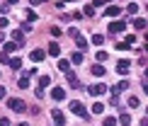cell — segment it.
<instances>
[{"label": "cell", "instance_id": "obj_1", "mask_svg": "<svg viewBox=\"0 0 148 126\" xmlns=\"http://www.w3.org/2000/svg\"><path fill=\"white\" fill-rule=\"evenodd\" d=\"M8 107L15 109V112H24V109H27V104H24L20 97H8Z\"/></svg>", "mask_w": 148, "mask_h": 126}, {"label": "cell", "instance_id": "obj_2", "mask_svg": "<svg viewBox=\"0 0 148 126\" xmlns=\"http://www.w3.org/2000/svg\"><path fill=\"white\" fill-rule=\"evenodd\" d=\"M124 29H126V20H116V22L109 24V32H112V34H119V32H124Z\"/></svg>", "mask_w": 148, "mask_h": 126}, {"label": "cell", "instance_id": "obj_3", "mask_svg": "<svg viewBox=\"0 0 148 126\" xmlns=\"http://www.w3.org/2000/svg\"><path fill=\"white\" fill-rule=\"evenodd\" d=\"M51 99H56V102L66 99V90H63V87H53V90H51Z\"/></svg>", "mask_w": 148, "mask_h": 126}, {"label": "cell", "instance_id": "obj_4", "mask_svg": "<svg viewBox=\"0 0 148 126\" xmlns=\"http://www.w3.org/2000/svg\"><path fill=\"white\" fill-rule=\"evenodd\" d=\"M68 109H71V112H75V114H80V116H85V109H83V104H80L78 99H73V102L68 104Z\"/></svg>", "mask_w": 148, "mask_h": 126}, {"label": "cell", "instance_id": "obj_5", "mask_svg": "<svg viewBox=\"0 0 148 126\" xmlns=\"http://www.w3.org/2000/svg\"><path fill=\"white\" fill-rule=\"evenodd\" d=\"M51 116H53V121H56L58 126H63V124H66V114H63L61 109H53V112H51Z\"/></svg>", "mask_w": 148, "mask_h": 126}, {"label": "cell", "instance_id": "obj_6", "mask_svg": "<svg viewBox=\"0 0 148 126\" xmlns=\"http://www.w3.org/2000/svg\"><path fill=\"white\" fill-rule=\"evenodd\" d=\"M88 92L90 94H104V92H107V85H90Z\"/></svg>", "mask_w": 148, "mask_h": 126}, {"label": "cell", "instance_id": "obj_7", "mask_svg": "<svg viewBox=\"0 0 148 126\" xmlns=\"http://www.w3.org/2000/svg\"><path fill=\"white\" fill-rule=\"evenodd\" d=\"M126 87H129V83H126V80H121V83H116V85L112 87V94H119V92H124Z\"/></svg>", "mask_w": 148, "mask_h": 126}, {"label": "cell", "instance_id": "obj_8", "mask_svg": "<svg viewBox=\"0 0 148 126\" xmlns=\"http://www.w3.org/2000/svg\"><path fill=\"white\" fill-rule=\"evenodd\" d=\"M129 68H131V63H129L126 58H124V61H119V63H116V71H119V73H129Z\"/></svg>", "mask_w": 148, "mask_h": 126}, {"label": "cell", "instance_id": "obj_9", "mask_svg": "<svg viewBox=\"0 0 148 126\" xmlns=\"http://www.w3.org/2000/svg\"><path fill=\"white\" fill-rule=\"evenodd\" d=\"M44 56H46V53L41 51V49H36V51H32V61H34V63H41V61H44Z\"/></svg>", "mask_w": 148, "mask_h": 126}, {"label": "cell", "instance_id": "obj_10", "mask_svg": "<svg viewBox=\"0 0 148 126\" xmlns=\"http://www.w3.org/2000/svg\"><path fill=\"white\" fill-rule=\"evenodd\" d=\"M12 39L17 41V46H22V44H24V32H20V29L12 32Z\"/></svg>", "mask_w": 148, "mask_h": 126}, {"label": "cell", "instance_id": "obj_11", "mask_svg": "<svg viewBox=\"0 0 148 126\" xmlns=\"http://www.w3.org/2000/svg\"><path fill=\"white\" fill-rule=\"evenodd\" d=\"M58 53H61V46L56 41H51V44H49V56H58Z\"/></svg>", "mask_w": 148, "mask_h": 126}, {"label": "cell", "instance_id": "obj_12", "mask_svg": "<svg viewBox=\"0 0 148 126\" xmlns=\"http://www.w3.org/2000/svg\"><path fill=\"white\" fill-rule=\"evenodd\" d=\"M119 12H121V10L116 8V5H109V8L104 10V15H107V17H116V15H119Z\"/></svg>", "mask_w": 148, "mask_h": 126}, {"label": "cell", "instance_id": "obj_13", "mask_svg": "<svg viewBox=\"0 0 148 126\" xmlns=\"http://www.w3.org/2000/svg\"><path fill=\"white\" fill-rule=\"evenodd\" d=\"M58 71H63V73H68V71H71V61H66V58H61V61H58Z\"/></svg>", "mask_w": 148, "mask_h": 126}, {"label": "cell", "instance_id": "obj_14", "mask_svg": "<svg viewBox=\"0 0 148 126\" xmlns=\"http://www.w3.org/2000/svg\"><path fill=\"white\" fill-rule=\"evenodd\" d=\"M15 49H20V46H17V41H8V44L3 46V51H5V53H12Z\"/></svg>", "mask_w": 148, "mask_h": 126}, {"label": "cell", "instance_id": "obj_15", "mask_svg": "<svg viewBox=\"0 0 148 126\" xmlns=\"http://www.w3.org/2000/svg\"><path fill=\"white\" fill-rule=\"evenodd\" d=\"M8 63H10V68H12V71H20V68H22V58H10Z\"/></svg>", "mask_w": 148, "mask_h": 126}, {"label": "cell", "instance_id": "obj_16", "mask_svg": "<svg viewBox=\"0 0 148 126\" xmlns=\"http://www.w3.org/2000/svg\"><path fill=\"white\" fill-rule=\"evenodd\" d=\"M17 87H22V90H24V87H29V75H27V73H24L22 78L17 80Z\"/></svg>", "mask_w": 148, "mask_h": 126}, {"label": "cell", "instance_id": "obj_17", "mask_svg": "<svg viewBox=\"0 0 148 126\" xmlns=\"http://www.w3.org/2000/svg\"><path fill=\"white\" fill-rule=\"evenodd\" d=\"M102 112H104V104H102V102H95V104H92V114H102Z\"/></svg>", "mask_w": 148, "mask_h": 126}, {"label": "cell", "instance_id": "obj_18", "mask_svg": "<svg viewBox=\"0 0 148 126\" xmlns=\"http://www.w3.org/2000/svg\"><path fill=\"white\" fill-rule=\"evenodd\" d=\"M71 61H73V63H78V66H80V63H83L85 58H83V53H80V51H75V53L71 56Z\"/></svg>", "mask_w": 148, "mask_h": 126}, {"label": "cell", "instance_id": "obj_19", "mask_svg": "<svg viewBox=\"0 0 148 126\" xmlns=\"http://www.w3.org/2000/svg\"><path fill=\"white\" fill-rule=\"evenodd\" d=\"M126 12H129V15H136V12H138V5H136V3H129V5H126Z\"/></svg>", "mask_w": 148, "mask_h": 126}, {"label": "cell", "instance_id": "obj_20", "mask_svg": "<svg viewBox=\"0 0 148 126\" xmlns=\"http://www.w3.org/2000/svg\"><path fill=\"white\" fill-rule=\"evenodd\" d=\"M39 85H41V87H49V85H51V78H49V75H41V78H39Z\"/></svg>", "mask_w": 148, "mask_h": 126}, {"label": "cell", "instance_id": "obj_21", "mask_svg": "<svg viewBox=\"0 0 148 126\" xmlns=\"http://www.w3.org/2000/svg\"><path fill=\"white\" fill-rule=\"evenodd\" d=\"M92 75H104V66H100V63L92 66Z\"/></svg>", "mask_w": 148, "mask_h": 126}, {"label": "cell", "instance_id": "obj_22", "mask_svg": "<svg viewBox=\"0 0 148 126\" xmlns=\"http://www.w3.org/2000/svg\"><path fill=\"white\" fill-rule=\"evenodd\" d=\"M68 83H71L73 87H80V80H78V78H75L73 73H68Z\"/></svg>", "mask_w": 148, "mask_h": 126}, {"label": "cell", "instance_id": "obj_23", "mask_svg": "<svg viewBox=\"0 0 148 126\" xmlns=\"http://www.w3.org/2000/svg\"><path fill=\"white\" fill-rule=\"evenodd\" d=\"M138 104H141V99H138V97H129V107H131V109H136Z\"/></svg>", "mask_w": 148, "mask_h": 126}, {"label": "cell", "instance_id": "obj_24", "mask_svg": "<svg viewBox=\"0 0 148 126\" xmlns=\"http://www.w3.org/2000/svg\"><path fill=\"white\" fill-rule=\"evenodd\" d=\"M92 44H97V46H102V44H104V36H102V34H95V36H92Z\"/></svg>", "mask_w": 148, "mask_h": 126}, {"label": "cell", "instance_id": "obj_25", "mask_svg": "<svg viewBox=\"0 0 148 126\" xmlns=\"http://www.w3.org/2000/svg\"><path fill=\"white\" fill-rule=\"evenodd\" d=\"M75 41H78V49H80V51H83V49H88V41H85V39H83V36H78V39H75Z\"/></svg>", "mask_w": 148, "mask_h": 126}, {"label": "cell", "instance_id": "obj_26", "mask_svg": "<svg viewBox=\"0 0 148 126\" xmlns=\"http://www.w3.org/2000/svg\"><path fill=\"white\" fill-rule=\"evenodd\" d=\"M104 126H116V119L114 116H104Z\"/></svg>", "mask_w": 148, "mask_h": 126}, {"label": "cell", "instance_id": "obj_27", "mask_svg": "<svg viewBox=\"0 0 148 126\" xmlns=\"http://www.w3.org/2000/svg\"><path fill=\"white\" fill-rule=\"evenodd\" d=\"M134 27L136 29H146V20H134Z\"/></svg>", "mask_w": 148, "mask_h": 126}, {"label": "cell", "instance_id": "obj_28", "mask_svg": "<svg viewBox=\"0 0 148 126\" xmlns=\"http://www.w3.org/2000/svg\"><path fill=\"white\" fill-rule=\"evenodd\" d=\"M119 121L124 124V126H129V124H131V116H129V114H121V116H119Z\"/></svg>", "mask_w": 148, "mask_h": 126}, {"label": "cell", "instance_id": "obj_29", "mask_svg": "<svg viewBox=\"0 0 148 126\" xmlns=\"http://www.w3.org/2000/svg\"><path fill=\"white\" fill-rule=\"evenodd\" d=\"M83 15H88V17H92V15H95V8H92V5H88V8L83 10Z\"/></svg>", "mask_w": 148, "mask_h": 126}, {"label": "cell", "instance_id": "obj_30", "mask_svg": "<svg viewBox=\"0 0 148 126\" xmlns=\"http://www.w3.org/2000/svg\"><path fill=\"white\" fill-rule=\"evenodd\" d=\"M95 58H97V61H100V63H104V61H107V51H100V53H97V56H95Z\"/></svg>", "mask_w": 148, "mask_h": 126}, {"label": "cell", "instance_id": "obj_31", "mask_svg": "<svg viewBox=\"0 0 148 126\" xmlns=\"http://www.w3.org/2000/svg\"><path fill=\"white\" fill-rule=\"evenodd\" d=\"M116 49H119V51H126V49H131V46H129L126 41H119V44H116Z\"/></svg>", "mask_w": 148, "mask_h": 126}, {"label": "cell", "instance_id": "obj_32", "mask_svg": "<svg viewBox=\"0 0 148 126\" xmlns=\"http://www.w3.org/2000/svg\"><path fill=\"white\" fill-rule=\"evenodd\" d=\"M8 22H10L8 17H0V29H5V27H8Z\"/></svg>", "mask_w": 148, "mask_h": 126}, {"label": "cell", "instance_id": "obj_33", "mask_svg": "<svg viewBox=\"0 0 148 126\" xmlns=\"http://www.w3.org/2000/svg\"><path fill=\"white\" fill-rule=\"evenodd\" d=\"M27 20H29V22H34V20H36V12L29 10V12H27Z\"/></svg>", "mask_w": 148, "mask_h": 126}, {"label": "cell", "instance_id": "obj_34", "mask_svg": "<svg viewBox=\"0 0 148 126\" xmlns=\"http://www.w3.org/2000/svg\"><path fill=\"white\" fill-rule=\"evenodd\" d=\"M8 61H10V58H8V53L3 51V53H0V63H3V66H5V63H8Z\"/></svg>", "mask_w": 148, "mask_h": 126}, {"label": "cell", "instance_id": "obj_35", "mask_svg": "<svg viewBox=\"0 0 148 126\" xmlns=\"http://www.w3.org/2000/svg\"><path fill=\"white\" fill-rule=\"evenodd\" d=\"M0 126H10V119H8V116H3V119H0Z\"/></svg>", "mask_w": 148, "mask_h": 126}, {"label": "cell", "instance_id": "obj_36", "mask_svg": "<svg viewBox=\"0 0 148 126\" xmlns=\"http://www.w3.org/2000/svg\"><path fill=\"white\" fill-rule=\"evenodd\" d=\"M5 94H8V90H5V87L0 85V99H5Z\"/></svg>", "mask_w": 148, "mask_h": 126}, {"label": "cell", "instance_id": "obj_37", "mask_svg": "<svg viewBox=\"0 0 148 126\" xmlns=\"http://www.w3.org/2000/svg\"><path fill=\"white\" fill-rule=\"evenodd\" d=\"M102 5H104L102 0H95V3H92V8H102Z\"/></svg>", "mask_w": 148, "mask_h": 126}, {"label": "cell", "instance_id": "obj_38", "mask_svg": "<svg viewBox=\"0 0 148 126\" xmlns=\"http://www.w3.org/2000/svg\"><path fill=\"white\" fill-rule=\"evenodd\" d=\"M39 3H44V0H29V5H39Z\"/></svg>", "mask_w": 148, "mask_h": 126}, {"label": "cell", "instance_id": "obj_39", "mask_svg": "<svg viewBox=\"0 0 148 126\" xmlns=\"http://www.w3.org/2000/svg\"><path fill=\"white\" fill-rule=\"evenodd\" d=\"M141 126H148V119H141Z\"/></svg>", "mask_w": 148, "mask_h": 126}, {"label": "cell", "instance_id": "obj_40", "mask_svg": "<svg viewBox=\"0 0 148 126\" xmlns=\"http://www.w3.org/2000/svg\"><path fill=\"white\" fill-rule=\"evenodd\" d=\"M143 92H146V94H148V83H143Z\"/></svg>", "mask_w": 148, "mask_h": 126}, {"label": "cell", "instance_id": "obj_41", "mask_svg": "<svg viewBox=\"0 0 148 126\" xmlns=\"http://www.w3.org/2000/svg\"><path fill=\"white\" fill-rule=\"evenodd\" d=\"M8 3H10V5H15V3H20V0H8Z\"/></svg>", "mask_w": 148, "mask_h": 126}, {"label": "cell", "instance_id": "obj_42", "mask_svg": "<svg viewBox=\"0 0 148 126\" xmlns=\"http://www.w3.org/2000/svg\"><path fill=\"white\" fill-rule=\"evenodd\" d=\"M20 126H29V124H24V121H22V124H20Z\"/></svg>", "mask_w": 148, "mask_h": 126}, {"label": "cell", "instance_id": "obj_43", "mask_svg": "<svg viewBox=\"0 0 148 126\" xmlns=\"http://www.w3.org/2000/svg\"><path fill=\"white\" fill-rule=\"evenodd\" d=\"M3 39H5V36H3V34H0V41H3Z\"/></svg>", "mask_w": 148, "mask_h": 126}, {"label": "cell", "instance_id": "obj_44", "mask_svg": "<svg viewBox=\"0 0 148 126\" xmlns=\"http://www.w3.org/2000/svg\"><path fill=\"white\" fill-rule=\"evenodd\" d=\"M146 78H148V68H146Z\"/></svg>", "mask_w": 148, "mask_h": 126}, {"label": "cell", "instance_id": "obj_45", "mask_svg": "<svg viewBox=\"0 0 148 126\" xmlns=\"http://www.w3.org/2000/svg\"><path fill=\"white\" fill-rule=\"evenodd\" d=\"M66 3H73V0H66Z\"/></svg>", "mask_w": 148, "mask_h": 126}, {"label": "cell", "instance_id": "obj_46", "mask_svg": "<svg viewBox=\"0 0 148 126\" xmlns=\"http://www.w3.org/2000/svg\"><path fill=\"white\" fill-rule=\"evenodd\" d=\"M102 3H109V0H102Z\"/></svg>", "mask_w": 148, "mask_h": 126}, {"label": "cell", "instance_id": "obj_47", "mask_svg": "<svg viewBox=\"0 0 148 126\" xmlns=\"http://www.w3.org/2000/svg\"><path fill=\"white\" fill-rule=\"evenodd\" d=\"M146 114H148V107H146Z\"/></svg>", "mask_w": 148, "mask_h": 126}, {"label": "cell", "instance_id": "obj_48", "mask_svg": "<svg viewBox=\"0 0 148 126\" xmlns=\"http://www.w3.org/2000/svg\"><path fill=\"white\" fill-rule=\"evenodd\" d=\"M0 12H3V10H0Z\"/></svg>", "mask_w": 148, "mask_h": 126}]
</instances>
